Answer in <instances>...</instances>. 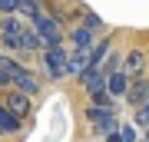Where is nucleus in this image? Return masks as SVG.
Returning a JSON list of instances; mask_svg holds the SVG:
<instances>
[{
  "label": "nucleus",
  "mask_w": 149,
  "mask_h": 142,
  "mask_svg": "<svg viewBox=\"0 0 149 142\" xmlns=\"http://www.w3.org/2000/svg\"><path fill=\"white\" fill-rule=\"evenodd\" d=\"M27 20L20 13H7L0 17V46H7L10 53H20L23 56V33H27Z\"/></svg>",
  "instance_id": "nucleus-1"
},
{
  "label": "nucleus",
  "mask_w": 149,
  "mask_h": 142,
  "mask_svg": "<svg viewBox=\"0 0 149 142\" xmlns=\"http://www.w3.org/2000/svg\"><path fill=\"white\" fill-rule=\"evenodd\" d=\"M30 26L37 30V37H40V43H43V50H47V46H63V43H66L63 20H56L53 13H43V17H37V20H33Z\"/></svg>",
  "instance_id": "nucleus-2"
},
{
  "label": "nucleus",
  "mask_w": 149,
  "mask_h": 142,
  "mask_svg": "<svg viewBox=\"0 0 149 142\" xmlns=\"http://www.w3.org/2000/svg\"><path fill=\"white\" fill-rule=\"evenodd\" d=\"M66 56H70V50H66V46H47V50H40L43 73H47L50 79H66V76H70Z\"/></svg>",
  "instance_id": "nucleus-3"
},
{
  "label": "nucleus",
  "mask_w": 149,
  "mask_h": 142,
  "mask_svg": "<svg viewBox=\"0 0 149 142\" xmlns=\"http://www.w3.org/2000/svg\"><path fill=\"white\" fill-rule=\"evenodd\" d=\"M7 106V109L13 112L17 119H27L30 112H33V96H27L23 89H17V86H10V89H3V99H0Z\"/></svg>",
  "instance_id": "nucleus-4"
},
{
  "label": "nucleus",
  "mask_w": 149,
  "mask_h": 142,
  "mask_svg": "<svg viewBox=\"0 0 149 142\" xmlns=\"http://www.w3.org/2000/svg\"><path fill=\"white\" fill-rule=\"evenodd\" d=\"M66 40H70V46L93 50V43H96V33H93L86 23H76V26H70V30H66Z\"/></svg>",
  "instance_id": "nucleus-5"
},
{
  "label": "nucleus",
  "mask_w": 149,
  "mask_h": 142,
  "mask_svg": "<svg viewBox=\"0 0 149 142\" xmlns=\"http://www.w3.org/2000/svg\"><path fill=\"white\" fill-rule=\"evenodd\" d=\"M129 83H133V76H129L126 69H113V73H106V89L116 96V99H126Z\"/></svg>",
  "instance_id": "nucleus-6"
},
{
  "label": "nucleus",
  "mask_w": 149,
  "mask_h": 142,
  "mask_svg": "<svg viewBox=\"0 0 149 142\" xmlns=\"http://www.w3.org/2000/svg\"><path fill=\"white\" fill-rule=\"evenodd\" d=\"M146 99H149V79L133 76V83H129V93H126V103L133 106V109H139Z\"/></svg>",
  "instance_id": "nucleus-7"
},
{
  "label": "nucleus",
  "mask_w": 149,
  "mask_h": 142,
  "mask_svg": "<svg viewBox=\"0 0 149 142\" xmlns=\"http://www.w3.org/2000/svg\"><path fill=\"white\" fill-rule=\"evenodd\" d=\"M66 66H70V76H80L83 69L90 66V50H80V46H70Z\"/></svg>",
  "instance_id": "nucleus-8"
},
{
  "label": "nucleus",
  "mask_w": 149,
  "mask_h": 142,
  "mask_svg": "<svg viewBox=\"0 0 149 142\" xmlns=\"http://www.w3.org/2000/svg\"><path fill=\"white\" fill-rule=\"evenodd\" d=\"M119 129V119H116V109H109V112H103L100 119L93 122V136H100V139H106L109 132H116Z\"/></svg>",
  "instance_id": "nucleus-9"
},
{
  "label": "nucleus",
  "mask_w": 149,
  "mask_h": 142,
  "mask_svg": "<svg viewBox=\"0 0 149 142\" xmlns=\"http://www.w3.org/2000/svg\"><path fill=\"white\" fill-rule=\"evenodd\" d=\"M143 66H146V53H143V50L123 53V69H126L129 76H139V73H143Z\"/></svg>",
  "instance_id": "nucleus-10"
},
{
  "label": "nucleus",
  "mask_w": 149,
  "mask_h": 142,
  "mask_svg": "<svg viewBox=\"0 0 149 142\" xmlns=\"http://www.w3.org/2000/svg\"><path fill=\"white\" fill-rule=\"evenodd\" d=\"M20 126H23V119H17L13 112L0 103V136H13V132H20Z\"/></svg>",
  "instance_id": "nucleus-11"
},
{
  "label": "nucleus",
  "mask_w": 149,
  "mask_h": 142,
  "mask_svg": "<svg viewBox=\"0 0 149 142\" xmlns=\"http://www.w3.org/2000/svg\"><path fill=\"white\" fill-rule=\"evenodd\" d=\"M43 13H47V10H43L40 0H23V3H20V17H23L27 23H33V20H37V17H43Z\"/></svg>",
  "instance_id": "nucleus-12"
},
{
  "label": "nucleus",
  "mask_w": 149,
  "mask_h": 142,
  "mask_svg": "<svg viewBox=\"0 0 149 142\" xmlns=\"http://www.w3.org/2000/svg\"><path fill=\"white\" fill-rule=\"evenodd\" d=\"M83 23L90 26V30L96 33V37H100V33L106 30V23H103V17H100V13H93V10H83Z\"/></svg>",
  "instance_id": "nucleus-13"
},
{
  "label": "nucleus",
  "mask_w": 149,
  "mask_h": 142,
  "mask_svg": "<svg viewBox=\"0 0 149 142\" xmlns=\"http://www.w3.org/2000/svg\"><path fill=\"white\" fill-rule=\"evenodd\" d=\"M119 136H123V142H139V139H143L133 122H119Z\"/></svg>",
  "instance_id": "nucleus-14"
},
{
  "label": "nucleus",
  "mask_w": 149,
  "mask_h": 142,
  "mask_svg": "<svg viewBox=\"0 0 149 142\" xmlns=\"http://www.w3.org/2000/svg\"><path fill=\"white\" fill-rule=\"evenodd\" d=\"M20 3H23V0H0V17H7V13H20Z\"/></svg>",
  "instance_id": "nucleus-15"
},
{
  "label": "nucleus",
  "mask_w": 149,
  "mask_h": 142,
  "mask_svg": "<svg viewBox=\"0 0 149 142\" xmlns=\"http://www.w3.org/2000/svg\"><path fill=\"white\" fill-rule=\"evenodd\" d=\"M136 126H143V129L149 126V99H146V103L136 109Z\"/></svg>",
  "instance_id": "nucleus-16"
},
{
  "label": "nucleus",
  "mask_w": 149,
  "mask_h": 142,
  "mask_svg": "<svg viewBox=\"0 0 149 142\" xmlns=\"http://www.w3.org/2000/svg\"><path fill=\"white\" fill-rule=\"evenodd\" d=\"M10 86H13V83H10V76L0 69V93H3V89H10Z\"/></svg>",
  "instance_id": "nucleus-17"
},
{
  "label": "nucleus",
  "mask_w": 149,
  "mask_h": 142,
  "mask_svg": "<svg viewBox=\"0 0 149 142\" xmlns=\"http://www.w3.org/2000/svg\"><path fill=\"white\" fill-rule=\"evenodd\" d=\"M103 142H123V136H119V129H116V132H109V136L103 139Z\"/></svg>",
  "instance_id": "nucleus-18"
},
{
  "label": "nucleus",
  "mask_w": 149,
  "mask_h": 142,
  "mask_svg": "<svg viewBox=\"0 0 149 142\" xmlns=\"http://www.w3.org/2000/svg\"><path fill=\"white\" fill-rule=\"evenodd\" d=\"M139 142H149V139H139Z\"/></svg>",
  "instance_id": "nucleus-19"
},
{
  "label": "nucleus",
  "mask_w": 149,
  "mask_h": 142,
  "mask_svg": "<svg viewBox=\"0 0 149 142\" xmlns=\"http://www.w3.org/2000/svg\"><path fill=\"white\" fill-rule=\"evenodd\" d=\"M90 142H93V139H90Z\"/></svg>",
  "instance_id": "nucleus-20"
}]
</instances>
